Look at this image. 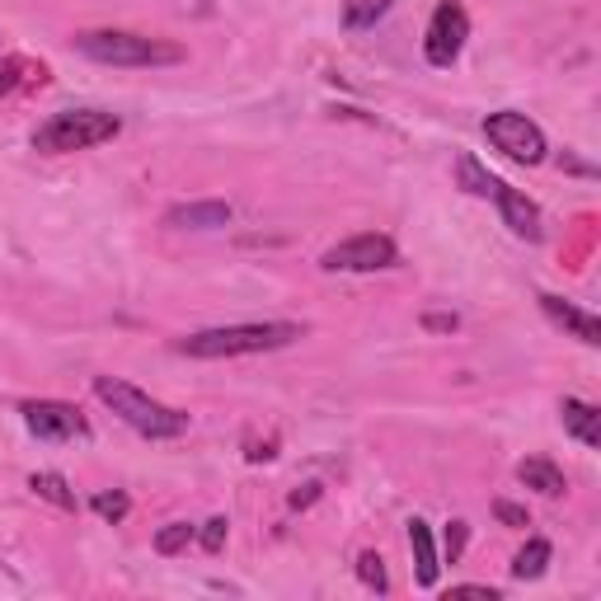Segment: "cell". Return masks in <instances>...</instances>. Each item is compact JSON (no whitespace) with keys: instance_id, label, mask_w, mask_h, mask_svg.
Segmentation results:
<instances>
[{"instance_id":"cell-1","label":"cell","mask_w":601,"mask_h":601,"mask_svg":"<svg viewBox=\"0 0 601 601\" xmlns=\"http://www.w3.org/2000/svg\"><path fill=\"white\" fill-rule=\"evenodd\" d=\"M296 338H306V329L292 325V319H258V325H222V329H197L189 338H179V353L184 357H245V353H277L292 348Z\"/></svg>"},{"instance_id":"cell-2","label":"cell","mask_w":601,"mask_h":601,"mask_svg":"<svg viewBox=\"0 0 601 601\" xmlns=\"http://www.w3.org/2000/svg\"><path fill=\"white\" fill-rule=\"evenodd\" d=\"M75 52L104 67H179L184 48L170 38H146V33H128V29H85L75 33Z\"/></svg>"},{"instance_id":"cell-3","label":"cell","mask_w":601,"mask_h":601,"mask_svg":"<svg viewBox=\"0 0 601 601\" xmlns=\"http://www.w3.org/2000/svg\"><path fill=\"white\" fill-rule=\"evenodd\" d=\"M94 395L142 437H179V432H189V414L160 405V399H151L146 390H136V386H128V380H118V376H94Z\"/></svg>"},{"instance_id":"cell-4","label":"cell","mask_w":601,"mask_h":601,"mask_svg":"<svg viewBox=\"0 0 601 601\" xmlns=\"http://www.w3.org/2000/svg\"><path fill=\"white\" fill-rule=\"evenodd\" d=\"M123 132L113 113L104 109H71V113H52L43 128L33 132V151L43 155H71V151H90L99 142H113Z\"/></svg>"},{"instance_id":"cell-5","label":"cell","mask_w":601,"mask_h":601,"mask_svg":"<svg viewBox=\"0 0 601 601\" xmlns=\"http://www.w3.org/2000/svg\"><path fill=\"white\" fill-rule=\"evenodd\" d=\"M485 136L489 142L503 151L508 160H517V165H540L546 160V132H540L527 113H512V109H503V113H489L485 118Z\"/></svg>"},{"instance_id":"cell-6","label":"cell","mask_w":601,"mask_h":601,"mask_svg":"<svg viewBox=\"0 0 601 601\" xmlns=\"http://www.w3.org/2000/svg\"><path fill=\"white\" fill-rule=\"evenodd\" d=\"M399 264V249H395V240L390 235H353L344 240V245H334L319 254V268L325 273H380V268H395Z\"/></svg>"},{"instance_id":"cell-7","label":"cell","mask_w":601,"mask_h":601,"mask_svg":"<svg viewBox=\"0 0 601 601\" xmlns=\"http://www.w3.org/2000/svg\"><path fill=\"white\" fill-rule=\"evenodd\" d=\"M466 38H470V14L456 6V0H442V6L432 10L428 19V33H424V57L432 67H451L460 48H466Z\"/></svg>"},{"instance_id":"cell-8","label":"cell","mask_w":601,"mask_h":601,"mask_svg":"<svg viewBox=\"0 0 601 601\" xmlns=\"http://www.w3.org/2000/svg\"><path fill=\"white\" fill-rule=\"evenodd\" d=\"M24 424L33 437H43V442H71V437H85V418H80L75 405H62V399H29L24 409Z\"/></svg>"},{"instance_id":"cell-9","label":"cell","mask_w":601,"mask_h":601,"mask_svg":"<svg viewBox=\"0 0 601 601\" xmlns=\"http://www.w3.org/2000/svg\"><path fill=\"white\" fill-rule=\"evenodd\" d=\"M540 310H546L559 329H569L573 338H583L588 348H597V344H601V319H597V315H588V310H578L573 300L550 296V292H546V296H540Z\"/></svg>"},{"instance_id":"cell-10","label":"cell","mask_w":601,"mask_h":601,"mask_svg":"<svg viewBox=\"0 0 601 601\" xmlns=\"http://www.w3.org/2000/svg\"><path fill=\"white\" fill-rule=\"evenodd\" d=\"M493 203H498V212H503V222L512 226V235H522V240H540V207L531 203L527 193H517V189H508L503 179H498Z\"/></svg>"},{"instance_id":"cell-11","label":"cell","mask_w":601,"mask_h":601,"mask_svg":"<svg viewBox=\"0 0 601 601\" xmlns=\"http://www.w3.org/2000/svg\"><path fill=\"white\" fill-rule=\"evenodd\" d=\"M235 207L231 203H179L165 212V226L174 231H216V226H231Z\"/></svg>"},{"instance_id":"cell-12","label":"cell","mask_w":601,"mask_h":601,"mask_svg":"<svg viewBox=\"0 0 601 601\" xmlns=\"http://www.w3.org/2000/svg\"><path fill=\"white\" fill-rule=\"evenodd\" d=\"M517 479H522L527 489L546 493V498H559V493L569 489V485H564V470H559L550 456H527L522 466H517Z\"/></svg>"},{"instance_id":"cell-13","label":"cell","mask_w":601,"mask_h":601,"mask_svg":"<svg viewBox=\"0 0 601 601\" xmlns=\"http://www.w3.org/2000/svg\"><path fill=\"white\" fill-rule=\"evenodd\" d=\"M409 550H414V578H418V588H432L437 583V546H432V531H428V522H409Z\"/></svg>"},{"instance_id":"cell-14","label":"cell","mask_w":601,"mask_h":601,"mask_svg":"<svg viewBox=\"0 0 601 601\" xmlns=\"http://www.w3.org/2000/svg\"><path fill=\"white\" fill-rule=\"evenodd\" d=\"M559 418H564V428H569L583 447H597V442H601V414H597L592 405H583V399H564V405H559Z\"/></svg>"},{"instance_id":"cell-15","label":"cell","mask_w":601,"mask_h":601,"mask_svg":"<svg viewBox=\"0 0 601 601\" xmlns=\"http://www.w3.org/2000/svg\"><path fill=\"white\" fill-rule=\"evenodd\" d=\"M19 85H48V67L29 62V57H10V62L0 67V94H14Z\"/></svg>"},{"instance_id":"cell-16","label":"cell","mask_w":601,"mask_h":601,"mask_svg":"<svg viewBox=\"0 0 601 601\" xmlns=\"http://www.w3.org/2000/svg\"><path fill=\"white\" fill-rule=\"evenodd\" d=\"M29 489L38 493V498H48V503L52 508H75V493H71V485H67V479L62 475H57V470H38L33 479H29Z\"/></svg>"},{"instance_id":"cell-17","label":"cell","mask_w":601,"mask_h":601,"mask_svg":"<svg viewBox=\"0 0 601 601\" xmlns=\"http://www.w3.org/2000/svg\"><path fill=\"white\" fill-rule=\"evenodd\" d=\"M550 564V540H527V550H517L512 559V578H522V583H531V578H540Z\"/></svg>"},{"instance_id":"cell-18","label":"cell","mask_w":601,"mask_h":601,"mask_svg":"<svg viewBox=\"0 0 601 601\" xmlns=\"http://www.w3.org/2000/svg\"><path fill=\"white\" fill-rule=\"evenodd\" d=\"M456 179H460V189H466V193H475V197H493V189H498V179H493L485 165H479L475 155H460Z\"/></svg>"},{"instance_id":"cell-19","label":"cell","mask_w":601,"mask_h":601,"mask_svg":"<svg viewBox=\"0 0 601 601\" xmlns=\"http://www.w3.org/2000/svg\"><path fill=\"white\" fill-rule=\"evenodd\" d=\"M386 10H390V0H348V6H344V24L348 29H371Z\"/></svg>"},{"instance_id":"cell-20","label":"cell","mask_w":601,"mask_h":601,"mask_svg":"<svg viewBox=\"0 0 601 601\" xmlns=\"http://www.w3.org/2000/svg\"><path fill=\"white\" fill-rule=\"evenodd\" d=\"M357 578H363V583L371 588V592H390V578H386V559H380V554H363V559H357Z\"/></svg>"},{"instance_id":"cell-21","label":"cell","mask_w":601,"mask_h":601,"mask_svg":"<svg viewBox=\"0 0 601 601\" xmlns=\"http://www.w3.org/2000/svg\"><path fill=\"white\" fill-rule=\"evenodd\" d=\"M94 512L104 517V522H123V517L132 512V498L118 493V489H113V493H99V498H94Z\"/></svg>"},{"instance_id":"cell-22","label":"cell","mask_w":601,"mask_h":601,"mask_svg":"<svg viewBox=\"0 0 601 601\" xmlns=\"http://www.w3.org/2000/svg\"><path fill=\"white\" fill-rule=\"evenodd\" d=\"M189 540H193V527H189V522H170L165 531L155 536V550H160V554H179V550L189 546Z\"/></svg>"},{"instance_id":"cell-23","label":"cell","mask_w":601,"mask_h":601,"mask_svg":"<svg viewBox=\"0 0 601 601\" xmlns=\"http://www.w3.org/2000/svg\"><path fill=\"white\" fill-rule=\"evenodd\" d=\"M226 536H231V522H226V517H212V522H203V536H197V540H203L207 554H222L226 550Z\"/></svg>"},{"instance_id":"cell-24","label":"cell","mask_w":601,"mask_h":601,"mask_svg":"<svg viewBox=\"0 0 601 601\" xmlns=\"http://www.w3.org/2000/svg\"><path fill=\"white\" fill-rule=\"evenodd\" d=\"M493 517L503 527H531V517H527V508H517V503H508V498H498L493 503Z\"/></svg>"},{"instance_id":"cell-25","label":"cell","mask_w":601,"mask_h":601,"mask_svg":"<svg viewBox=\"0 0 601 601\" xmlns=\"http://www.w3.org/2000/svg\"><path fill=\"white\" fill-rule=\"evenodd\" d=\"M466 536H470L466 522H451V527H447V559H451V564L460 559V550H466Z\"/></svg>"},{"instance_id":"cell-26","label":"cell","mask_w":601,"mask_h":601,"mask_svg":"<svg viewBox=\"0 0 601 601\" xmlns=\"http://www.w3.org/2000/svg\"><path fill=\"white\" fill-rule=\"evenodd\" d=\"M460 325L456 315H447V310H432V315H424V329H437V334H451Z\"/></svg>"},{"instance_id":"cell-27","label":"cell","mask_w":601,"mask_h":601,"mask_svg":"<svg viewBox=\"0 0 601 601\" xmlns=\"http://www.w3.org/2000/svg\"><path fill=\"white\" fill-rule=\"evenodd\" d=\"M456 597H489V601H498V588H475V583H466V588H456Z\"/></svg>"},{"instance_id":"cell-28","label":"cell","mask_w":601,"mask_h":601,"mask_svg":"<svg viewBox=\"0 0 601 601\" xmlns=\"http://www.w3.org/2000/svg\"><path fill=\"white\" fill-rule=\"evenodd\" d=\"M315 489H319V485H306V493L296 489V493H292V508H306V503H315Z\"/></svg>"}]
</instances>
